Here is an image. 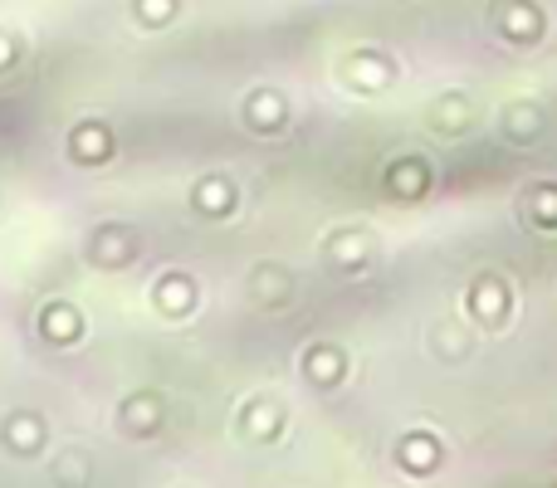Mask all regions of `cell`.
Returning a JSON list of instances; mask_svg holds the SVG:
<instances>
[{
	"label": "cell",
	"instance_id": "1",
	"mask_svg": "<svg viewBox=\"0 0 557 488\" xmlns=\"http://www.w3.org/2000/svg\"><path fill=\"white\" fill-rule=\"evenodd\" d=\"M137 15H143V25H172L176 0H137Z\"/></svg>",
	"mask_w": 557,
	"mask_h": 488
}]
</instances>
